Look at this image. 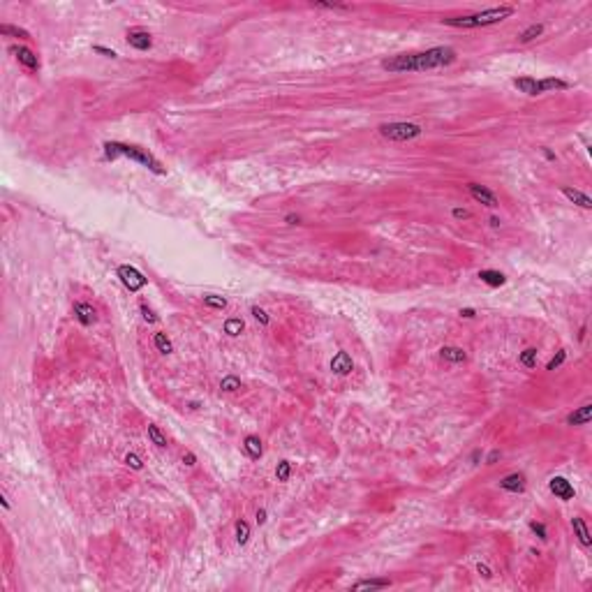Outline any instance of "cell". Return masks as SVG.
<instances>
[{
	"mask_svg": "<svg viewBox=\"0 0 592 592\" xmlns=\"http://www.w3.org/2000/svg\"><path fill=\"white\" fill-rule=\"evenodd\" d=\"M456 61V51L451 46H433L428 51L419 53H400L394 58L382 61V67L387 72H426L435 67H447Z\"/></svg>",
	"mask_w": 592,
	"mask_h": 592,
	"instance_id": "1",
	"label": "cell"
},
{
	"mask_svg": "<svg viewBox=\"0 0 592 592\" xmlns=\"http://www.w3.org/2000/svg\"><path fill=\"white\" fill-rule=\"evenodd\" d=\"M514 12H516L514 7L502 5V7H491V9H484V12H474V14L449 16V19H442V23L444 26H454V28H484V26H493V23L504 21Z\"/></svg>",
	"mask_w": 592,
	"mask_h": 592,
	"instance_id": "2",
	"label": "cell"
},
{
	"mask_svg": "<svg viewBox=\"0 0 592 592\" xmlns=\"http://www.w3.org/2000/svg\"><path fill=\"white\" fill-rule=\"evenodd\" d=\"M104 155L109 160H116L123 155V158H130V160H134V162H139V164H144L146 169H151L153 174H164V167L160 164V160L153 158L151 153L137 148V146H128V144H121V141H106Z\"/></svg>",
	"mask_w": 592,
	"mask_h": 592,
	"instance_id": "3",
	"label": "cell"
},
{
	"mask_svg": "<svg viewBox=\"0 0 592 592\" xmlns=\"http://www.w3.org/2000/svg\"><path fill=\"white\" fill-rule=\"evenodd\" d=\"M514 86H516L521 93H525V95H541V93H548V91H567V88H569L567 81L555 79V76L541 79V81L532 79V76H516V79H514Z\"/></svg>",
	"mask_w": 592,
	"mask_h": 592,
	"instance_id": "4",
	"label": "cell"
},
{
	"mask_svg": "<svg viewBox=\"0 0 592 592\" xmlns=\"http://www.w3.org/2000/svg\"><path fill=\"white\" fill-rule=\"evenodd\" d=\"M380 134L391 141H410L421 134V128L414 123H384L380 125Z\"/></svg>",
	"mask_w": 592,
	"mask_h": 592,
	"instance_id": "5",
	"label": "cell"
},
{
	"mask_svg": "<svg viewBox=\"0 0 592 592\" xmlns=\"http://www.w3.org/2000/svg\"><path fill=\"white\" fill-rule=\"evenodd\" d=\"M118 278H121V282L130 289V292H139V289L146 287V278L139 273L134 266H130V264L118 266Z\"/></svg>",
	"mask_w": 592,
	"mask_h": 592,
	"instance_id": "6",
	"label": "cell"
},
{
	"mask_svg": "<svg viewBox=\"0 0 592 592\" xmlns=\"http://www.w3.org/2000/svg\"><path fill=\"white\" fill-rule=\"evenodd\" d=\"M548 488H551V493H553L555 497H560V500H564V502L574 500V495H576L574 486H571L564 477H553L548 481Z\"/></svg>",
	"mask_w": 592,
	"mask_h": 592,
	"instance_id": "7",
	"label": "cell"
},
{
	"mask_svg": "<svg viewBox=\"0 0 592 592\" xmlns=\"http://www.w3.org/2000/svg\"><path fill=\"white\" fill-rule=\"evenodd\" d=\"M467 190H470L472 197L477 199V201H481L484 206H491V208H495V206L500 204V201H497V197H495L493 192L488 190L486 185H479V183H467Z\"/></svg>",
	"mask_w": 592,
	"mask_h": 592,
	"instance_id": "8",
	"label": "cell"
},
{
	"mask_svg": "<svg viewBox=\"0 0 592 592\" xmlns=\"http://www.w3.org/2000/svg\"><path fill=\"white\" fill-rule=\"evenodd\" d=\"M12 53L16 56V61L21 63L26 69H31V72H37L39 69V61L37 56L28 49V46H12Z\"/></svg>",
	"mask_w": 592,
	"mask_h": 592,
	"instance_id": "9",
	"label": "cell"
},
{
	"mask_svg": "<svg viewBox=\"0 0 592 592\" xmlns=\"http://www.w3.org/2000/svg\"><path fill=\"white\" fill-rule=\"evenodd\" d=\"M331 370H333L335 375H349V372L354 370V361H352V357H349L347 352H338V354L331 359Z\"/></svg>",
	"mask_w": 592,
	"mask_h": 592,
	"instance_id": "10",
	"label": "cell"
},
{
	"mask_svg": "<svg viewBox=\"0 0 592 592\" xmlns=\"http://www.w3.org/2000/svg\"><path fill=\"white\" fill-rule=\"evenodd\" d=\"M74 317L79 324H84V327H91V324H95V319H98V312H95V308L88 303H74Z\"/></svg>",
	"mask_w": 592,
	"mask_h": 592,
	"instance_id": "11",
	"label": "cell"
},
{
	"mask_svg": "<svg viewBox=\"0 0 592 592\" xmlns=\"http://www.w3.org/2000/svg\"><path fill=\"white\" fill-rule=\"evenodd\" d=\"M128 44L134 46L137 51H148L151 44H153V39L146 31H130L128 33Z\"/></svg>",
	"mask_w": 592,
	"mask_h": 592,
	"instance_id": "12",
	"label": "cell"
},
{
	"mask_svg": "<svg viewBox=\"0 0 592 592\" xmlns=\"http://www.w3.org/2000/svg\"><path fill=\"white\" fill-rule=\"evenodd\" d=\"M592 419V405L590 402H585L583 407H578V410H574L567 417V424L569 426H588Z\"/></svg>",
	"mask_w": 592,
	"mask_h": 592,
	"instance_id": "13",
	"label": "cell"
},
{
	"mask_svg": "<svg viewBox=\"0 0 592 592\" xmlns=\"http://www.w3.org/2000/svg\"><path fill=\"white\" fill-rule=\"evenodd\" d=\"M500 488L509 491V493H523L525 491V477L521 474V472H514V474H509V477L502 479Z\"/></svg>",
	"mask_w": 592,
	"mask_h": 592,
	"instance_id": "14",
	"label": "cell"
},
{
	"mask_svg": "<svg viewBox=\"0 0 592 592\" xmlns=\"http://www.w3.org/2000/svg\"><path fill=\"white\" fill-rule=\"evenodd\" d=\"M571 527H574V534L578 537V541H581V546H590L592 544V537H590V530H588V525H585V521L581 516H574L571 518Z\"/></svg>",
	"mask_w": 592,
	"mask_h": 592,
	"instance_id": "15",
	"label": "cell"
},
{
	"mask_svg": "<svg viewBox=\"0 0 592 592\" xmlns=\"http://www.w3.org/2000/svg\"><path fill=\"white\" fill-rule=\"evenodd\" d=\"M562 195L569 199L571 204L581 206V208H592V199L581 190H574V188H562Z\"/></svg>",
	"mask_w": 592,
	"mask_h": 592,
	"instance_id": "16",
	"label": "cell"
},
{
	"mask_svg": "<svg viewBox=\"0 0 592 592\" xmlns=\"http://www.w3.org/2000/svg\"><path fill=\"white\" fill-rule=\"evenodd\" d=\"M391 585V581H387V578H365V581H359V583L352 585V590L359 592V590H384V588H389Z\"/></svg>",
	"mask_w": 592,
	"mask_h": 592,
	"instance_id": "17",
	"label": "cell"
},
{
	"mask_svg": "<svg viewBox=\"0 0 592 592\" xmlns=\"http://www.w3.org/2000/svg\"><path fill=\"white\" fill-rule=\"evenodd\" d=\"M243 449L245 454L250 456L252 460H257V458H262V454H264V447H262V440H259L257 435H248L243 440Z\"/></svg>",
	"mask_w": 592,
	"mask_h": 592,
	"instance_id": "18",
	"label": "cell"
},
{
	"mask_svg": "<svg viewBox=\"0 0 592 592\" xmlns=\"http://www.w3.org/2000/svg\"><path fill=\"white\" fill-rule=\"evenodd\" d=\"M479 278H481V282H486V285H491V287H502V285L507 282V278H504L500 271H491V268L479 271Z\"/></svg>",
	"mask_w": 592,
	"mask_h": 592,
	"instance_id": "19",
	"label": "cell"
},
{
	"mask_svg": "<svg viewBox=\"0 0 592 592\" xmlns=\"http://www.w3.org/2000/svg\"><path fill=\"white\" fill-rule=\"evenodd\" d=\"M440 357L447 359V361H451V363H463L465 359H467V354H465L460 347H442Z\"/></svg>",
	"mask_w": 592,
	"mask_h": 592,
	"instance_id": "20",
	"label": "cell"
},
{
	"mask_svg": "<svg viewBox=\"0 0 592 592\" xmlns=\"http://www.w3.org/2000/svg\"><path fill=\"white\" fill-rule=\"evenodd\" d=\"M153 342H155L158 352H162V354H171V352H174V345H171V340H169L164 333H155L153 335Z\"/></svg>",
	"mask_w": 592,
	"mask_h": 592,
	"instance_id": "21",
	"label": "cell"
},
{
	"mask_svg": "<svg viewBox=\"0 0 592 592\" xmlns=\"http://www.w3.org/2000/svg\"><path fill=\"white\" fill-rule=\"evenodd\" d=\"M245 329V324H243V319H238V317H231V319H227L225 322V333L227 335H241V331Z\"/></svg>",
	"mask_w": 592,
	"mask_h": 592,
	"instance_id": "22",
	"label": "cell"
},
{
	"mask_svg": "<svg viewBox=\"0 0 592 592\" xmlns=\"http://www.w3.org/2000/svg\"><path fill=\"white\" fill-rule=\"evenodd\" d=\"M148 440H151L155 447H167V437H164V433H162L155 424L148 426Z\"/></svg>",
	"mask_w": 592,
	"mask_h": 592,
	"instance_id": "23",
	"label": "cell"
},
{
	"mask_svg": "<svg viewBox=\"0 0 592 592\" xmlns=\"http://www.w3.org/2000/svg\"><path fill=\"white\" fill-rule=\"evenodd\" d=\"M541 33H544V26H541V23H532L530 28H525V31L521 33V42L527 44V42H532L534 37H539Z\"/></svg>",
	"mask_w": 592,
	"mask_h": 592,
	"instance_id": "24",
	"label": "cell"
},
{
	"mask_svg": "<svg viewBox=\"0 0 592 592\" xmlns=\"http://www.w3.org/2000/svg\"><path fill=\"white\" fill-rule=\"evenodd\" d=\"M248 539H250V525L241 518V521L236 523V541L243 546V544H248Z\"/></svg>",
	"mask_w": 592,
	"mask_h": 592,
	"instance_id": "25",
	"label": "cell"
},
{
	"mask_svg": "<svg viewBox=\"0 0 592 592\" xmlns=\"http://www.w3.org/2000/svg\"><path fill=\"white\" fill-rule=\"evenodd\" d=\"M0 33H2V35H14V37H19V39H31V33L28 31L16 28V26H9V23H2V26H0Z\"/></svg>",
	"mask_w": 592,
	"mask_h": 592,
	"instance_id": "26",
	"label": "cell"
},
{
	"mask_svg": "<svg viewBox=\"0 0 592 592\" xmlns=\"http://www.w3.org/2000/svg\"><path fill=\"white\" fill-rule=\"evenodd\" d=\"M518 361L525 365V368H534L537 365V349L534 347H527L525 352H521V357H518Z\"/></svg>",
	"mask_w": 592,
	"mask_h": 592,
	"instance_id": "27",
	"label": "cell"
},
{
	"mask_svg": "<svg viewBox=\"0 0 592 592\" xmlns=\"http://www.w3.org/2000/svg\"><path fill=\"white\" fill-rule=\"evenodd\" d=\"M204 303L208 305V308H213V310H225V308H227V301H225L222 296H213V294L204 296Z\"/></svg>",
	"mask_w": 592,
	"mask_h": 592,
	"instance_id": "28",
	"label": "cell"
},
{
	"mask_svg": "<svg viewBox=\"0 0 592 592\" xmlns=\"http://www.w3.org/2000/svg\"><path fill=\"white\" fill-rule=\"evenodd\" d=\"M289 474H292V465H289V460H280L278 467H275V477H278V481H287Z\"/></svg>",
	"mask_w": 592,
	"mask_h": 592,
	"instance_id": "29",
	"label": "cell"
},
{
	"mask_svg": "<svg viewBox=\"0 0 592 592\" xmlns=\"http://www.w3.org/2000/svg\"><path fill=\"white\" fill-rule=\"evenodd\" d=\"M220 389L222 391H236V389H241V380L234 377V375H227V377L220 382Z\"/></svg>",
	"mask_w": 592,
	"mask_h": 592,
	"instance_id": "30",
	"label": "cell"
},
{
	"mask_svg": "<svg viewBox=\"0 0 592 592\" xmlns=\"http://www.w3.org/2000/svg\"><path fill=\"white\" fill-rule=\"evenodd\" d=\"M564 359H567V349H558V354H555V357L546 363V370H555V368H560V365L564 363Z\"/></svg>",
	"mask_w": 592,
	"mask_h": 592,
	"instance_id": "31",
	"label": "cell"
},
{
	"mask_svg": "<svg viewBox=\"0 0 592 592\" xmlns=\"http://www.w3.org/2000/svg\"><path fill=\"white\" fill-rule=\"evenodd\" d=\"M530 530L534 532V534H537V537H539L541 541H546V539H548V532H546V525H544V523H537V521H532V523H530Z\"/></svg>",
	"mask_w": 592,
	"mask_h": 592,
	"instance_id": "32",
	"label": "cell"
},
{
	"mask_svg": "<svg viewBox=\"0 0 592 592\" xmlns=\"http://www.w3.org/2000/svg\"><path fill=\"white\" fill-rule=\"evenodd\" d=\"M250 312H252V317L257 319L259 324H264V327H266V324H268V315H266V310H262L259 305H252V308H250Z\"/></svg>",
	"mask_w": 592,
	"mask_h": 592,
	"instance_id": "33",
	"label": "cell"
},
{
	"mask_svg": "<svg viewBox=\"0 0 592 592\" xmlns=\"http://www.w3.org/2000/svg\"><path fill=\"white\" fill-rule=\"evenodd\" d=\"M139 310H141V315H144V319H146V322H148V324H155V322H158V315H155V312H153V310H151V308H148V305H146V303H141V305H139Z\"/></svg>",
	"mask_w": 592,
	"mask_h": 592,
	"instance_id": "34",
	"label": "cell"
},
{
	"mask_svg": "<svg viewBox=\"0 0 592 592\" xmlns=\"http://www.w3.org/2000/svg\"><path fill=\"white\" fill-rule=\"evenodd\" d=\"M125 463H128L132 470H141V467H144V463H141V458H139L137 454H128L125 456Z\"/></svg>",
	"mask_w": 592,
	"mask_h": 592,
	"instance_id": "35",
	"label": "cell"
},
{
	"mask_svg": "<svg viewBox=\"0 0 592 592\" xmlns=\"http://www.w3.org/2000/svg\"><path fill=\"white\" fill-rule=\"evenodd\" d=\"M93 51L95 53H102V56H106V58H116V51L114 49H106V46H93Z\"/></svg>",
	"mask_w": 592,
	"mask_h": 592,
	"instance_id": "36",
	"label": "cell"
},
{
	"mask_svg": "<svg viewBox=\"0 0 592 592\" xmlns=\"http://www.w3.org/2000/svg\"><path fill=\"white\" fill-rule=\"evenodd\" d=\"M451 213H454L456 220H470V211L467 208H454Z\"/></svg>",
	"mask_w": 592,
	"mask_h": 592,
	"instance_id": "37",
	"label": "cell"
},
{
	"mask_svg": "<svg viewBox=\"0 0 592 592\" xmlns=\"http://www.w3.org/2000/svg\"><path fill=\"white\" fill-rule=\"evenodd\" d=\"M183 463L188 465V467H192V465L197 463V456L192 454V451H185V456H183Z\"/></svg>",
	"mask_w": 592,
	"mask_h": 592,
	"instance_id": "38",
	"label": "cell"
},
{
	"mask_svg": "<svg viewBox=\"0 0 592 592\" xmlns=\"http://www.w3.org/2000/svg\"><path fill=\"white\" fill-rule=\"evenodd\" d=\"M500 456H502V454H500V451H497V449H495V451H491V454H488L486 463H488V465H495V463H497V460H500Z\"/></svg>",
	"mask_w": 592,
	"mask_h": 592,
	"instance_id": "39",
	"label": "cell"
},
{
	"mask_svg": "<svg viewBox=\"0 0 592 592\" xmlns=\"http://www.w3.org/2000/svg\"><path fill=\"white\" fill-rule=\"evenodd\" d=\"M477 571H479V574H481L484 578H491V576H493V574H491V569H488L486 564H481V562L477 564Z\"/></svg>",
	"mask_w": 592,
	"mask_h": 592,
	"instance_id": "40",
	"label": "cell"
},
{
	"mask_svg": "<svg viewBox=\"0 0 592 592\" xmlns=\"http://www.w3.org/2000/svg\"><path fill=\"white\" fill-rule=\"evenodd\" d=\"M474 315H477V312L472 310V308H463V310H460V317H465V319H472Z\"/></svg>",
	"mask_w": 592,
	"mask_h": 592,
	"instance_id": "41",
	"label": "cell"
},
{
	"mask_svg": "<svg viewBox=\"0 0 592 592\" xmlns=\"http://www.w3.org/2000/svg\"><path fill=\"white\" fill-rule=\"evenodd\" d=\"M257 523L259 525L266 523V509H259V511H257Z\"/></svg>",
	"mask_w": 592,
	"mask_h": 592,
	"instance_id": "42",
	"label": "cell"
},
{
	"mask_svg": "<svg viewBox=\"0 0 592 592\" xmlns=\"http://www.w3.org/2000/svg\"><path fill=\"white\" fill-rule=\"evenodd\" d=\"M285 220H287V225H298V222H301L298 220V215H287Z\"/></svg>",
	"mask_w": 592,
	"mask_h": 592,
	"instance_id": "43",
	"label": "cell"
},
{
	"mask_svg": "<svg viewBox=\"0 0 592 592\" xmlns=\"http://www.w3.org/2000/svg\"><path fill=\"white\" fill-rule=\"evenodd\" d=\"M479 458H481V451H479V449H477V451H474V454H472V463L477 465V463H479Z\"/></svg>",
	"mask_w": 592,
	"mask_h": 592,
	"instance_id": "44",
	"label": "cell"
},
{
	"mask_svg": "<svg viewBox=\"0 0 592 592\" xmlns=\"http://www.w3.org/2000/svg\"><path fill=\"white\" fill-rule=\"evenodd\" d=\"M491 227H500V218H491Z\"/></svg>",
	"mask_w": 592,
	"mask_h": 592,
	"instance_id": "45",
	"label": "cell"
},
{
	"mask_svg": "<svg viewBox=\"0 0 592 592\" xmlns=\"http://www.w3.org/2000/svg\"><path fill=\"white\" fill-rule=\"evenodd\" d=\"M0 502H2V507H5V509H9V502H7V497H5V495L0 497Z\"/></svg>",
	"mask_w": 592,
	"mask_h": 592,
	"instance_id": "46",
	"label": "cell"
},
{
	"mask_svg": "<svg viewBox=\"0 0 592 592\" xmlns=\"http://www.w3.org/2000/svg\"><path fill=\"white\" fill-rule=\"evenodd\" d=\"M544 155H546L548 160H555V155H553V153H551V151H546V148H544Z\"/></svg>",
	"mask_w": 592,
	"mask_h": 592,
	"instance_id": "47",
	"label": "cell"
}]
</instances>
